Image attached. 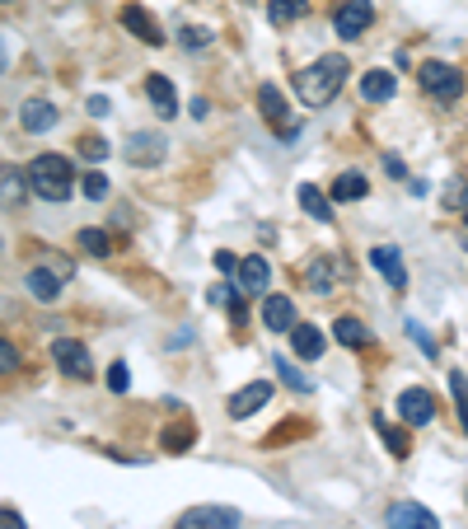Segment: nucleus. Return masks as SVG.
<instances>
[{
	"label": "nucleus",
	"instance_id": "6e6552de",
	"mask_svg": "<svg viewBox=\"0 0 468 529\" xmlns=\"http://www.w3.org/2000/svg\"><path fill=\"white\" fill-rule=\"evenodd\" d=\"M165 155H169V141L159 136V132H132V136H127V165L150 169V165H159Z\"/></svg>",
	"mask_w": 468,
	"mask_h": 529
},
{
	"label": "nucleus",
	"instance_id": "473e14b6",
	"mask_svg": "<svg viewBox=\"0 0 468 529\" xmlns=\"http://www.w3.org/2000/svg\"><path fill=\"white\" fill-rule=\"evenodd\" d=\"M108 389H113V394H127V389H132V375H127V365H122V361L108 365Z\"/></svg>",
	"mask_w": 468,
	"mask_h": 529
},
{
	"label": "nucleus",
	"instance_id": "f3484780",
	"mask_svg": "<svg viewBox=\"0 0 468 529\" xmlns=\"http://www.w3.org/2000/svg\"><path fill=\"white\" fill-rule=\"evenodd\" d=\"M146 98L159 108V117H174V113H178V90H174V80L159 75V71L146 75Z\"/></svg>",
	"mask_w": 468,
	"mask_h": 529
},
{
	"label": "nucleus",
	"instance_id": "f257e3e1",
	"mask_svg": "<svg viewBox=\"0 0 468 529\" xmlns=\"http://www.w3.org/2000/svg\"><path fill=\"white\" fill-rule=\"evenodd\" d=\"M347 56L342 52H328V56H319L310 61L300 75H295V94H300V104L304 108H323V104H333V98L342 94V85H347Z\"/></svg>",
	"mask_w": 468,
	"mask_h": 529
},
{
	"label": "nucleus",
	"instance_id": "9d476101",
	"mask_svg": "<svg viewBox=\"0 0 468 529\" xmlns=\"http://www.w3.org/2000/svg\"><path fill=\"white\" fill-rule=\"evenodd\" d=\"M384 525H389V529H440V520L426 511V506H417V501H394L389 516H384Z\"/></svg>",
	"mask_w": 468,
	"mask_h": 529
},
{
	"label": "nucleus",
	"instance_id": "393cba45",
	"mask_svg": "<svg viewBox=\"0 0 468 529\" xmlns=\"http://www.w3.org/2000/svg\"><path fill=\"white\" fill-rule=\"evenodd\" d=\"M304 14H310V0H272V5H268V19L277 29L295 24V19H304Z\"/></svg>",
	"mask_w": 468,
	"mask_h": 529
},
{
	"label": "nucleus",
	"instance_id": "a878e982",
	"mask_svg": "<svg viewBox=\"0 0 468 529\" xmlns=\"http://www.w3.org/2000/svg\"><path fill=\"white\" fill-rule=\"evenodd\" d=\"M277 375H281V384H291L295 394H314V380L300 371L295 361H286V356H277Z\"/></svg>",
	"mask_w": 468,
	"mask_h": 529
},
{
	"label": "nucleus",
	"instance_id": "f8f14e48",
	"mask_svg": "<svg viewBox=\"0 0 468 529\" xmlns=\"http://www.w3.org/2000/svg\"><path fill=\"white\" fill-rule=\"evenodd\" d=\"M268 403H272V384L268 380H253V384H243V389L230 398V417L243 422V417H253L258 408H268Z\"/></svg>",
	"mask_w": 468,
	"mask_h": 529
},
{
	"label": "nucleus",
	"instance_id": "37998d69",
	"mask_svg": "<svg viewBox=\"0 0 468 529\" xmlns=\"http://www.w3.org/2000/svg\"><path fill=\"white\" fill-rule=\"evenodd\" d=\"M207 113H211L207 98H192V117H197V122H207Z\"/></svg>",
	"mask_w": 468,
	"mask_h": 529
},
{
	"label": "nucleus",
	"instance_id": "72a5a7b5",
	"mask_svg": "<svg viewBox=\"0 0 468 529\" xmlns=\"http://www.w3.org/2000/svg\"><path fill=\"white\" fill-rule=\"evenodd\" d=\"M239 295H243V291H234L230 281H220V286H211V295H207V300H211V304H220V310H230V304H234Z\"/></svg>",
	"mask_w": 468,
	"mask_h": 529
},
{
	"label": "nucleus",
	"instance_id": "4468645a",
	"mask_svg": "<svg viewBox=\"0 0 468 529\" xmlns=\"http://www.w3.org/2000/svg\"><path fill=\"white\" fill-rule=\"evenodd\" d=\"M370 262H375V272L389 281L394 291L408 286V272H403V253H398V249H389V243H375V249H370Z\"/></svg>",
	"mask_w": 468,
	"mask_h": 529
},
{
	"label": "nucleus",
	"instance_id": "9b49d317",
	"mask_svg": "<svg viewBox=\"0 0 468 529\" xmlns=\"http://www.w3.org/2000/svg\"><path fill=\"white\" fill-rule=\"evenodd\" d=\"M234 277H239V291H243V295H262V291L272 286V262L262 258V253H249V258L239 262Z\"/></svg>",
	"mask_w": 468,
	"mask_h": 529
},
{
	"label": "nucleus",
	"instance_id": "412c9836",
	"mask_svg": "<svg viewBox=\"0 0 468 529\" xmlns=\"http://www.w3.org/2000/svg\"><path fill=\"white\" fill-rule=\"evenodd\" d=\"M159 445H165L169 455H188L192 445H197V426H192V417H178L174 426H165V436H159Z\"/></svg>",
	"mask_w": 468,
	"mask_h": 529
},
{
	"label": "nucleus",
	"instance_id": "20e7f679",
	"mask_svg": "<svg viewBox=\"0 0 468 529\" xmlns=\"http://www.w3.org/2000/svg\"><path fill=\"white\" fill-rule=\"evenodd\" d=\"M421 85H426V94H436L440 104H455V98L464 94V75L455 66H445V61H426V66H421Z\"/></svg>",
	"mask_w": 468,
	"mask_h": 529
},
{
	"label": "nucleus",
	"instance_id": "7ed1b4c3",
	"mask_svg": "<svg viewBox=\"0 0 468 529\" xmlns=\"http://www.w3.org/2000/svg\"><path fill=\"white\" fill-rule=\"evenodd\" d=\"M370 24H375V5H370V0H342V5L333 10V33L347 38V43L361 38Z\"/></svg>",
	"mask_w": 468,
	"mask_h": 529
},
{
	"label": "nucleus",
	"instance_id": "4c0bfd02",
	"mask_svg": "<svg viewBox=\"0 0 468 529\" xmlns=\"http://www.w3.org/2000/svg\"><path fill=\"white\" fill-rule=\"evenodd\" d=\"M211 262H216V272H225V277H230V272H239V258H234L230 249H220Z\"/></svg>",
	"mask_w": 468,
	"mask_h": 529
},
{
	"label": "nucleus",
	"instance_id": "c03bdc74",
	"mask_svg": "<svg viewBox=\"0 0 468 529\" xmlns=\"http://www.w3.org/2000/svg\"><path fill=\"white\" fill-rule=\"evenodd\" d=\"M5 529H24V516L10 511V506H5Z\"/></svg>",
	"mask_w": 468,
	"mask_h": 529
},
{
	"label": "nucleus",
	"instance_id": "cd10ccee",
	"mask_svg": "<svg viewBox=\"0 0 468 529\" xmlns=\"http://www.w3.org/2000/svg\"><path fill=\"white\" fill-rule=\"evenodd\" d=\"M80 249L85 253H98V258H108L113 253V239L104 230H80Z\"/></svg>",
	"mask_w": 468,
	"mask_h": 529
},
{
	"label": "nucleus",
	"instance_id": "c756f323",
	"mask_svg": "<svg viewBox=\"0 0 468 529\" xmlns=\"http://www.w3.org/2000/svg\"><path fill=\"white\" fill-rule=\"evenodd\" d=\"M178 43L188 47V52H201V47H211V29H197V24H188L178 33Z\"/></svg>",
	"mask_w": 468,
	"mask_h": 529
},
{
	"label": "nucleus",
	"instance_id": "f03ea898",
	"mask_svg": "<svg viewBox=\"0 0 468 529\" xmlns=\"http://www.w3.org/2000/svg\"><path fill=\"white\" fill-rule=\"evenodd\" d=\"M24 178H29V188H33L38 197H43V201H66L71 188H75L71 159H61V155H38Z\"/></svg>",
	"mask_w": 468,
	"mask_h": 529
},
{
	"label": "nucleus",
	"instance_id": "39448f33",
	"mask_svg": "<svg viewBox=\"0 0 468 529\" xmlns=\"http://www.w3.org/2000/svg\"><path fill=\"white\" fill-rule=\"evenodd\" d=\"M52 356L61 365V375H71V380H94V361L85 352V342L80 337H56L52 342Z\"/></svg>",
	"mask_w": 468,
	"mask_h": 529
},
{
	"label": "nucleus",
	"instance_id": "5701e85b",
	"mask_svg": "<svg viewBox=\"0 0 468 529\" xmlns=\"http://www.w3.org/2000/svg\"><path fill=\"white\" fill-rule=\"evenodd\" d=\"M61 281H66V277H56L52 268H33V272L24 277V286H29L38 300H47V304H52V300L61 295Z\"/></svg>",
	"mask_w": 468,
	"mask_h": 529
},
{
	"label": "nucleus",
	"instance_id": "aec40b11",
	"mask_svg": "<svg viewBox=\"0 0 468 529\" xmlns=\"http://www.w3.org/2000/svg\"><path fill=\"white\" fill-rule=\"evenodd\" d=\"M398 90V75L394 71H365L361 75V98H370V104H389Z\"/></svg>",
	"mask_w": 468,
	"mask_h": 529
},
{
	"label": "nucleus",
	"instance_id": "58836bf2",
	"mask_svg": "<svg viewBox=\"0 0 468 529\" xmlns=\"http://www.w3.org/2000/svg\"><path fill=\"white\" fill-rule=\"evenodd\" d=\"M19 183H29V178H19V174H14V165H5V201H14L19 192H24Z\"/></svg>",
	"mask_w": 468,
	"mask_h": 529
},
{
	"label": "nucleus",
	"instance_id": "1a4fd4ad",
	"mask_svg": "<svg viewBox=\"0 0 468 529\" xmlns=\"http://www.w3.org/2000/svg\"><path fill=\"white\" fill-rule=\"evenodd\" d=\"M122 29H127L132 38H140L146 47H165V29H159L155 14L140 10V5H127V10H122Z\"/></svg>",
	"mask_w": 468,
	"mask_h": 529
},
{
	"label": "nucleus",
	"instance_id": "423d86ee",
	"mask_svg": "<svg viewBox=\"0 0 468 529\" xmlns=\"http://www.w3.org/2000/svg\"><path fill=\"white\" fill-rule=\"evenodd\" d=\"M394 408H398V417L408 422V426H431V422H436V413H440V408H436V394H431V389H417V384L398 394Z\"/></svg>",
	"mask_w": 468,
	"mask_h": 529
},
{
	"label": "nucleus",
	"instance_id": "7c9ffc66",
	"mask_svg": "<svg viewBox=\"0 0 468 529\" xmlns=\"http://www.w3.org/2000/svg\"><path fill=\"white\" fill-rule=\"evenodd\" d=\"M333 258H314V268H310V286L314 291H333V268H328Z\"/></svg>",
	"mask_w": 468,
	"mask_h": 529
},
{
	"label": "nucleus",
	"instance_id": "c9c22d12",
	"mask_svg": "<svg viewBox=\"0 0 468 529\" xmlns=\"http://www.w3.org/2000/svg\"><path fill=\"white\" fill-rule=\"evenodd\" d=\"M80 150H85V159H108L113 155V146H108V141H98V136H89Z\"/></svg>",
	"mask_w": 468,
	"mask_h": 529
},
{
	"label": "nucleus",
	"instance_id": "4be33fe9",
	"mask_svg": "<svg viewBox=\"0 0 468 529\" xmlns=\"http://www.w3.org/2000/svg\"><path fill=\"white\" fill-rule=\"evenodd\" d=\"M333 337L342 342V347H352V352H361V347H370V328H365L361 319H352V314H342L337 323H333Z\"/></svg>",
	"mask_w": 468,
	"mask_h": 529
},
{
	"label": "nucleus",
	"instance_id": "c85d7f7f",
	"mask_svg": "<svg viewBox=\"0 0 468 529\" xmlns=\"http://www.w3.org/2000/svg\"><path fill=\"white\" fill-rule=\"evenodd\" d=\"M450 394H455V403H459V426L468 431V380H464L459 371H450Z\"/></svg>",
	"mask_w": 468,
	"mask_h": 529
},
{
	"label": "nucleus",
	"instance_id": "a19ab883",
	"mask_svg": "<svg viewBox=\"0 0 468 529\" xmlns=\"http://www.w3.org/2000/svg\"><path fill=\"white\" fill-rule=\"evenodd\" d=\"M89 113H94V117H108V98L94 94V98H89Z\"/></svg>",
	"mask_w": 468,
	"mask_h": 529
},
{
	"label": "nucleus",
	"instance_id": "b1692460",
	"mask_svg": "<svg viewBox=\"0 0 468 529\" xmlns=\"http://www.w3.org/2000/svg\"><path fill=\"white\" fill-rule=\"evenodd\" d=\"M365 192H370L365 174H337V183L328 188V197H333V201H361Z\"/></svg>",
	"mask_w": 468,
	"mask_h": 529
},
{
	"label": "nucleus",
	"instance_id": "e433bc0d",
	"mask_svg": "<svg viewBox=\"0 0 468 529\" xmlns=\"http://www.w3.org/2000/svg\"><path fill=\"white\" fill-rule=\"evenodd\" d=\"M445 207H464V211H468V192H464V183H459V178L450 183V192H445Z\"/></svg>",
	"mask_w": 468,
	"mask_h": 529
},
{
	"label": "nucleus",
	"instance_id": "f704fd0d",
	"mask_svg": "<svg viewBox=\"0 0 468 529\" xmlns=\"http://www.w3.org/2000/svg\"><path fill=\"white\" fill-rule=\"evenodd\" d=\"M408 333L417 337V347H421L426 356H436V352H440V347H436V337H431V333H426V328H421V323H417V319H408Z\"/></svg>",
	"mask_w": 468,
	"mask_h": 529
},
{
	"label": "nucleus",
	"instance_id": "79ce46f5",
	"mask_svg": "<svg viewBox=\"0 0 468 529\" xmlns=\"http://www.w3.org/2000/svg\"><path fill=\"white\" fill-rule=\"evenodd\" d=\"M384 169H389L394 178H403V174H408V169H403V159H398V155H384Z\"/></svg>",
	"mask_w": 468,
	"mask_h": 529
},
{
	"label": "nucleus",
	"instance_id": "6ab92c4d",
	"mask_svg": "<svg viewBox=\"0 0 468 529\" xmlns=\"http://www.w3.org/2000/svg\"><path fill=\"white\" fill-rule=\"evenodd\" d=\"M291 347H295L300 361H319L323 347H328V337H323L314 323H295V328H291Z\"/></svg>",
	"mask_w": 468,
	"mask_h": 529
},
{
	"label": "nucleus",
	"instance_id": "a18cd8bd",
	"mask_svg": "<svg viewBox=\"0 0 468 529\" xmlns=\"http://www.w3.org/2000/svg\"><path fill=\"white\" fill-rule=\"evenodd\" d=\"M464 226H468V211H464Z\"/></svg>",
	"mask_w": 468,
	"mask_h": 529
},
{
	"label": "nucleus",
	"instance_id": "ea45409f",
	"mask_svg": "<svg viewBox=\"0 0 468 529\" xmlns=\"http://www.w3.org/2000/svg\"><path fill=\"white\" fill-rule=\"evenodd\" d=\"M0 361H5V375H14V365H19V352H14V342H5V347H0Z\"/></svg>",
	"mask_w": 468,
	"mask_h": 529
},
{
	"label": "nucleus",
	"instance_id": "dca6fc26",
	"mask_svg": "<svg viewBox=\"0 0 468 529\" xmlns=\"http://www.w3.org/2000/svg\"><path fill=\"white\" fill-rule=\"evenodd\" d=\"M262 323H268L272 333H291L295 328V300H286V295H268L262 300Z\"/></svg>",
	"mask_w": 468,
	"mask_h": 529
},
{
	"label": "nucleus",
	"instance_id": "a211bd4d",
	"mask_svg": "<svg viewBox=\"0 0 468 529\" xmlns=\"http://www.w3.org/2000/svg\"><path fill=\"white\" fill-rule=\"evenodd\" d=\"M258 108H262V117H268L277 132L291 122V104H286V94H281L277 85H258Z\"/></svg>",
	"mask_w": 468,
	"mask_h": 529
},
{
	"label": "nucleus",
	"instance_id": "2f4dec72",
	"mask_svg": "<svg viewBox=\"0 0 468 529\" xmlns=\"http://www.w3.org/2000/svg\"><path fill=\"white\" fill-rule=\"evenodd\" d=\"M80 192H85L89 201H104V197H108V178H104V174H85V183H80Z\"/></svg>",
	"mask_w": 468,
	"mask_h": 529
},
{
	"label": "nucleus",
	"instance_id": "bb28decb",
	"mask_svg": "<svg viewBox=\"0 0 468 529\" xmlns=\"http://www.w3.org/2000/svg\"><path fill=\"white\" fill-rule=\"evenodd\" d=\"M375 431L384 436V445H389V455H394V459H408V450H413V445H408V436H403L398 426H389L384 417H375Z\"/></svg>",
	"mask_w": 468,
	"mask_h": 529
},
{
	"label": "nucleus",
	"instance_id": "0eeeda50",
	"mask_svg": "<svg viewBox=\"0 0 468 529\" xmlns=\"http://www.w3.org/2000/svg\"><path fill=\"white\" fill-rule=\"evenodd\" d=\"M243 516L234 506H192V511H183L178 529H239Z\"/></svg>",
	"mask_w": 468,
	"mask_h": 529
},
{
	"label": "nucleus",
	"instance_id": "ddd939ff",
	"mask_svg": "<svg viewBox=\"0 0 468 529\" xmlns=\"http://www.w3.org/2000/svg\"><path fill=\"white\" fill-rule=\"evenodd\" d=\"M19 127H24L29 136H43L56 127V104H47V98H29L24 108H19Z\"/></svg>",
	"mask_w": 468,
	"mask_h": 529
},
{
	"label": "nucleus",
	"instance_id": "2eb2a0df",
	"mask_svg": "<svg viewBox=\"0 0 468 529\" xmlns=\"http://www.w3.org/2000/svg\"><path fill=\"white\" fill-rule=\"evenodd\" d=\"M295 197H300V211L310 216V220H319V226H333V197H328V192H319L314 183H300Z\"/></svg>",
	"mask_w": 468,
	"mask_h": 529
}]
</instances>
